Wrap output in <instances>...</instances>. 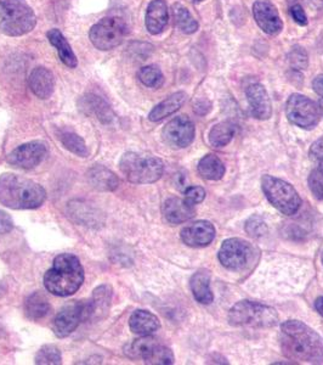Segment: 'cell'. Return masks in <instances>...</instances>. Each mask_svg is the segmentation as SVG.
Instances as JSON below:
<instances>
[{"mask_svg": "<svg viewBox=\"0 0 323 365\" xmlns=\"http://www.w3.org/2000/svg\"><path fill=\"white\" fill-rule=\"evenodd\" d=\"M139 79L141 83L149 88H159L164 82V77L159 67L154 66V65H149V66L142 67L139 71Z\"/></svg>", "mask_w": 323, "mask_h": 365, "instance_id": "obj_33", "label": "cell"}, {"mask_svg": "<svg viewBox=\"0 0 323 365\" xmlns=\"http://www.w3.org/2000/svg\"><path fill=\"white\" fill-rule=\"evenodd\" d=\"M14 229V220L8 213L0 210V234H8Z\"/></svg>", "mask_w": 323, "mask_h": 365, "instance_id": "obj_41", "label": "cell"}, {"mask_svg": "<svg viewBox=\"0 0 323 365\" xmlns=\"http://www.w3.org/2000/svg\"><path fill=\"white\" fill-rule=\"evenodd\" d=\"M163 139L170 148H187L195 139V125L187 116L175 117L163 129Z\"/></svg>", "mask_w": 323, "mask_h": 365, "instance_id": "obj_14", "label": "cell"}, {"mask_svg": "<svg viewBox=\"0 0 323 365\" xmlns=\"http://www.w3.org/2000/svg\"><path fill=\"white\" fill-rule=\"evenodd\" d=\"M58 139L63 143V145L67 150H70L72 154L80 156V158H87L88 149L83 139L72 132H63L58 135Z\"/></svg>", "mask_w": 323, "mask_h": 365, "instance_id": "obj_32", "label": "cell"}, {"mask_svg": "<svg viewBox=\"0 0 323 365\" xmlns=\"http://www.w3.org/2000/svg\"><path fill=\"white\" fill-rule=\"evenodd\" d=\"M321 259H322V264H323V252H322V258H321Z\"/></svg>", "mask_w": 323, "mask_h": 365, "instance_id": "obj_48", "label": "cell"}, {"mask_svg": "<svg viewBox=\"0 0 323 365\" xmlns=\"http://www.w3.org/2000/svg\"><path fill=\"white\" fill-rule=\"evenodd\" d=\"M48 155L46 145L42 141H31L18 146L8 156L9 165L20 170H33L39 166Z\"/></svg>", "mask_w": 323, "mask_h": 365, "instance_id": "obj_13", "label": "cell"}, {"mask_svg": "<svg viewBox=\"0 0 323 365\" xmlns=\"http://www.w3.org/2000/svg\"><path fill=\"white\" fill-rule=\"evenodd\" d=\"M290 15L295 19V21L300 26L307 25V16L302 5L295 4L290 6Z\"/></svg>", "mask_w": 323, "mask_h": 365, "instance_id": "obj_40", "label": "cell"}, {"mask_svg": "<svg viewBox=\"0 0 323 365\" xmlns=\"http://www.w3.org/2000/svg\"><path fill=\"white\" fill-rule=\"evenodd\" d=\"M186 93L184 91H178L166 100H163L162 103L154 106V110L149 113V120L152 122H159V120H164L166 117H169L170 115L176 113L179 108H181L185 101H186Z\"/></svg>", "mask_w": 323, "mask_h": 365, "instance_id": "obj_24", "label": "cell"}, {"mask_svg": "<svg viewBox=\"0 0 323 365\" xmlns=\"http://www.w3.org/2000/svg\"><path fill=\"white\" fill-rule=\"evenodd\" d=\"M28 83L31 91L39 99H48L54 93V75L46 67L34 68L29 76Z\"/></svg>", "mask_w": 323, "mask_h": 365, "instance_id": "obj_20", "label": "cell"}, {"mask_svg": "<svg viewBox=\"0 0 323 365\" xmlns=\"http://www.w3.org/2000/svg\"><path fill=\"white\" fill-rule=\"evenodd\" d=\"M224 163L216 155H206L198 163V173L208 180H219L225 175Z\"/></svg>", "mask_w": 323, "mask_h": 365, "instance_id": "obj_28", "label": "cell"}, {"mask_svg": "<svg viewBox=\"0 0 323 365\" xmlns=\"http://www.w3.org/2000/svg\"><path fill=\"white\" fill-rule=\"evenodd\" d=\"M282 352L290 359L310 364L323 363V339L307 324L288 320L281 325Z\"/></svg>", "mask_w": 323, "mask_h": 365, "instance_id": "obj_1", "label": "cell"}, {"mask_svg": "<svg viewBox=\"0 0 323 365\" xmlns=\"http://www.w3.org/2000/svg\"><path fill=\"white\" fill-rule=\"evenodd\" d=\"M83 320H87L85 302L72 301L67 303L55 318L54 327H53L54 334L60 339L67 337L78 328L79 324Z\"/></svg>", "mask_w": 323, "mask_h": 365, "instance_id": "obj_12", "label": "cell"}, {"mask_svg": "<svg viewBox=\"0 0 323 365\" xmlns=\"http://www.w3.org/2000/svg\"><path fill=\"white\" fill-rule=\"evenodd\" d=\"M312 88H314V91H315L319 96H322L323 98V75L317 76V77L314 79Z\"/></svg>", "mask_w": 323, "mask_h": 365, "instance_id": "obj_43", "label": "cell"}, {"mask_svg": "<svg viewBox=\"0 0 323 365\" xmlns=\"http://www.w3.org/2000/svg\"><path fill=\"white\" fill-rule=\"evenodd\" d=\"M173 16H174L175 25L184 34H195L196 31L198 29V22L196 21L189 11V9L185 8L183 4H180V3L174 4Z\"/></svg>", "mask_w": 323, "mask_h": 365, "instance_id": "obj_31", "label": "cell"}, {"mask_svg": "<svg viewBox=\"0 0 323 365\" xmlns=\"http://www.w3.org/2000/svg\"><path fill=\"white\" fill-rule=\"evenodd\" d=\"M319 113H321V116H323V98L319 101Z\"/></svg>", "mask_w": 323, "mask_h": 365, "instance_id": "obj_46", "label": "cell"}, {"mask_svg": "<svg viewBox=\"0 0 323 365\" xmlns=\"http://www.w3.org/2000/svg\"><path fill=\"white\" fill-rule=\"evenodd\" d=\"M25 312L31 320L42 319L49 314L50 303L41 292H34L26 301Z\"/></svg>", "mask_w": 323, "mask_h": 365, "instance_id": "obj_29", "label": "cell"}, {"mask_svg": "<svg viewBox=\"0 0 323 365\" xmlns=\"http://www.w3.org/2000/svg\"><path fill=\"white\" fill-rule=\"evenodd\" d=\"M37 17L26 0H0V29L3 34L18 37L36 27Z\"/></svg>", "mask_w": 323, "mask_h": 365, "instance_id": "obj_4", "label": "cell"}, {"mask_svg": "<svg viewBox=\"0 0 323 365\" xmlns=\"http://www.w3.org/2000/svg\"><path fill=\"white\" fill-rule=\"evenodd\" d=\"M61 361H63L61 352L54 344L43 346L36 357L37 364H61L63 363Z\"/></svg>", "mask_w": 323, "mask_h": 365, "instance_id": "obj_35", "label": "cell"}, {"mask_svg": "<svg viewBox=\"0 0 323 365\" xmlns=\"http://www.w3.org/2000/svg\"><path fill=\"white\" fill-rule=\"evenodd\" d=\"M204 197H206V191H204L203 187H187L186 191H185V200L189 204L194 205V206L201 204Z\"/></svg>", "mask_w": 323, "mask_h": 365, "instance_id": "obj_39", "label": "cell"}, {"mask_svg": "<svg viewBox=\"0 0 323 365\" xmlns=\"http://www.w3.org/2000/svg\"><path fill=\"white\" fill-rule=\"evenodd\" d=\"M191 290L197 299V302L202 304H211L214 299L211 290V274L206 270H201L191 278Z\"/></svg>", "mask_w": 323, "mask_h": 365, "instance_id": "obj_25", "label": "cell"}, {"mask_svg": "<svg viewBox=\"0 0 323 365\" xmlns=\"http://www.w3.org/2000/svg\"><path fill=\"white\" fill-rule=\"evenodd\" d=\"M312 4L317 6V8H323V0H311Z\"/></svg>", "mask_w": 323, "mask_h": 365, "instance_id": "obj_45", "label": "cell"}, {"mask_svg": "<svg viewBox=\"0 0 323 365\" xmlns=\"http://www.w3.org/2000/svg\"><path fill=\"white\" fill-rule=\"evenodd\" d=\"M253 15L258 26L265 34L276 36L283 29L277 8L270 0H257L253 5Z\"/></svg>", "mask_w": 323, "mask_h": 365, "instance_id": "obj_15", "label": "cell"}, {"mask_svg": "<svg viewBox=\"0 0 323 365\" xmlns=\"http://www.w3.org/2000/svg\"><path fill=\"white\" fill-rule=\"evenodd\" d=\"M88 180L94 189L100 191H115L120 180L112 170L105 168L104 166H94L88 172Z\"/></svg>", "mask_w": 323, "mask_h": 365, "instance_id": "obj_23", "label": "cell"}, {"mask_svg": "<svg viewBox=\"0 0 323 365\" xmlns=\"http://www.w3.org/2000/svg\"><path fill=\"white\" fill-rule=\"evenodd\" d=\"M288 63H290V67L295 70H305L309 65V55H307V50L300 46H293L288 54Z\"/></svg>", "mask_w": 323, "mask_h": 365, "instance_id": "obj_36", "label": "cell"}, {"mask_svg": "<svg viewBox=\"0 0 323 365\" xmlns=\"http://www.w3.org/2000/svg\"><path fill=\"white\" fill-rule=\"evenodd\" d=\"M261 187L270 204L286 216L295 215L302 206L298 191L290 182L275 178L272 175H264L261 178Z\"/></svg>", "mask_w": 323, "mask_h": 365, "instance_id": "obj_7", "label": "cell"}, {"mask_svg": "<svg viewBox=\"0 0 323 365\" xmlns=\"http://www.w3.org/2000/svg\"><path fill=\"white\" fill-rule=\"evenodd\" d=\"M253 246L242 239H228L220 247L219 261L230 270L245 269L253 258Z\"/></svg>", "mask_w": 323, "mask_h": 365, "instance_id": "obj_11", "label": "cell"}, {"mask_svg": "<svg viewBox=\"0 0 323 365\" xmlns=\"http://www.w3.org/2000/svg\"><path fill=\"white\" fill-rule=\"evenodd\" d=\"M286 115L292 125L307 130L315 128L321 118L319 106L302 94L290 96L287 101Z\"/></svg>", "mask_w": 323, "mask_h": 365, "instance_id": "obj_9", "label": "cell"}, {"mask_svg": "<svg viewBox=\"0 0 323 365\" xmlns=\"http://www.w3.org/2000/svg\"><path fill=\"white\" fill-rule=\"evenodd\" d=\"M315 308L316 311L319 312V314L323 317V297H319L316 299Z\"/></svg>", "mask_w": 323, "mask_h": 365, "instance_id": "obj_44", "label": "cell"}, {"mask_svg": "<svg viewBox=\"0 0 323 365\" xmlns=\"http://www.w3.org/2000/svg\"><path fill=\"white\" fill-rule=\"evenodd\" d=\"M195 1H203V0H195Z\"/></svg>", "mask_w": 323, "mask_h": 365, "instance_id": "obj_47", "label": "cell"}, {"mask_svg": "<svg viewBox=\"0 0 323 365\" xmlns=\"http://www.w3.org/2000/svg\"><path fill=\"white\" fill-rule=\"evenodd\" d=\"M48 39L56 48L58 56L66 66L70 67V68L77 67V65H78L77 56H75L73 50L67 42L66 38L63 37V34L58 29H50L48 32Z\"/></svg>", "mask_w": 323, "mask_h": 365, "instance_id": "obj_26", "label": "cell"}, {"mask_svg": "<svg viewBox=\"0 0 323 365\" xmlns=\"http://www.w3.org/2000/svg\"><path fill=\"white\" fill-rule=\"evenodd\" d=\"M70 216L80 223H83L84 225H96V223H99L95 210L92 211L87 204L75 202V205L70 204Z\"/></svg>", "mask_w": 323, "mask_h": 365, "instance_id": "obj_34", "label": "cell"}, {"mask_svg": "<svg viewBox=\"0 0 323 365\" xmlns=\"http://www.w3.org/2000/svg\"><path fill=\"white\" fill-rule=\"evenodd\" d=\"M120 168L129 182L134 184H151L161 179L164 165L157 158L127 153L120 158Z\"/></svg>", "mask_w": 323, "mask_h": 365, "instance_id": "obj_6", "label": "cell"}, {"mask_svg": "<svg viewBox=\"0 0 323 365\" xmlns=\"http://www.w3.org/2000/svg\"><path fill=\"white\" fill-rule=\"evenodd\" d=\"M83 282V267L78 258L70 253H63L55 258L54 264L44 275L46 290L60 297L73 295Z\"/></svg>", "mask_w": 323, "mask_h": 365, "instance_id": "obj_3", "label": "cell"}, {"mask_svg": "<svg viewBox=\"0 0 323 365\" xmlns=\"http://www.w3.org/2000/svg\"><path fill=\"white\" fill-rule=\"evenodd\" d=\"M128 34V26L120 17H105L90 29V41L99 50H111L120 46Z\"/></svg>", "mask_w": 323, "mask_h": 365, "instance_id": "obj_8", "label": "cell"}, {"mask_svg": "<svg viewBox=\"0 0 323 365\" xmlns=\"http://www.w3.org/2000/svg\"><path fill=\"white\" fill-rule=\"evenodd\" d=\"M163 215L171 225H180L195 217V206L185 199L170 197L163 204Z\"/></svg>", "mask_w": 323, "mask_h": 365, "instance_id": "obj_19", "label": "cell"}, {"mask_svg": "<svg viewBox=\"0 0 323 365\" xmlns=\"http://www.w3.org/2000/svg\"><path fill=\"white\" fill-rule=\"evenodd\" d=\"M245 232H248L250 237H261L268 232L266 223L261 217L252 216L245 223Z\"/></svg>", "mask_w": 323, "mask_h": 365, "instance_id": "obj_38", "label": "cell"}, {"mask_svg": "<svg viewBox=\"0 0 323 365\" xmlns=\"http://www.w3.org/2000/svg\"><path fill=\"white\" fill-rule=\"evenodd\" d=\"M46 192L33 180L13 173L0 177V202L13 210H34L46 201Z\"/></svg>", "mask_w": 323, "mask_h": 365, "instance_id": "obj_2", "label": "cell"}, {"mask_svg": "<svg viewBox=\"0 0 323 365\" xmlns=\"http://www.w3.org/2000/svg\"><path fill=\"white\" fill-rule=\"evenodd\" d=\"M216 237V228L207 220H198L181 230V240L190 247H204Z\"/></svg>", "mask_w": 323, "mask_h": 365, "instance_id": "obj_16", "label": "cell"}, {"mask_svg": "<svg viewBox=\"0 0 323 365\" xmlns=\"http://www.w3.org/2000/svg\"><path fill=\"white\" fill-rule=\"evenodd\" d=\"M245 94H247V100H248L252 115L257 120H269L272 113V108H271L269 94L264 86L259 83L250 84L247 88Z\"/></svg>", "mask_w": 323, "mask_h": 365, "instance_id": "obj_17", "label": "cell"}, {"mask_svg": "<svg viewBox=\"0 0 323 365\" xmlns=\"http://www.w3.org/2000/svg\"><path fill=\"white\" fill-rule=\"evenodd\" d=\"M127 352L130 357L141 358L146 364L166 365L174 363V354L170 349L149 336H142V339L135 340Z\"/></svg>", "mask_w": 323, "mask_h": 365, "instance_id": "obj_10", "label": "cell"}, {"mask_svg": "<svg viewBox=\"0 0 323 365\" xmlns=\"http://www.w3.org/2000/svg\"><path fill=\"white\" fill-rule=\"evenodd\" d=\"M82 108L95 115L97 120H101L105 125L111 123L115 118V113L112 108H110V105L102 98L94 94H88L87 96H84Z\"/></svg>", "mask_w": 323, "mask_h": 365, "instance_id": "obj_27", "label": "cell"}, {"mask_svg": "<svg viewBox=\"0 0 323 365\" xmlns=\"http://www.w3.org/2000/svg\"><path fill=\"white\" fill-rule=\"evenodd\" d=\"M310 156L315 160H323V137L319 138V140H316L310 148Z\"/></svg>", "mask_w": 323, "mask_h": 365, "instance_id": "obj_42", "label": "cell"}, {"mask_svg": "<svg viewBox=\"0 0 323 365\" xmlns=\"http://www.w3.org/2000/svg\"><path fill=\"white\" fill-rule=\"evenodd\" d=\"M112 290L108 285H101L94 291L92 299L85 302L87 307V320L102 319L107 316L108 309L111 307Z\"/></svg>", "mask_w": 323, "mask_h": 365, "instance_id": "obj_18", "label": "cell"}, {"mask_svg": "<svg viewBox=\"0 0 323 365\" xmlns=\"http://www.w3.org/2000/svg\"><path fill=\"white\" fill-rule=\"evenodd\" d=\"M228 322L233 327L272 328L278 324V314L274 308L265 304L240 301L228 312Z\"/></svg>", "mask_w": 323, "mask_h": 365, "instance_id": "obj_5", "label": "cell"}, {"mask_svg": "<svg viewBox=\"0 0 323 365\" xmlns=\"http://www.w3.org/2000/svg\"><path fill=\"white\" fill-rule=\"evenodd\" d=\"M309 187L316 199L323 200V160L309 177Z\"/></svg>", "mask_w": 323, "mask_h": 365, "instance_id": "obj_37", "label": "cell"}, {"mask_svg": "<svg viewBox=\"0 0 323 365\" xmlns=\"http://www.w3.org/2000/svg\"><path fill=\"white\" fill-rule=\"evenodd\" d=\"M169 20L168 6L164 0H152L146 11V29L151 34H159Z\"/></svg>", "mask_w": 323, "mask_h": 365, "instance_id": "obj_21", "label": "cell"}, {"mask_svg": "<svg viewBox=\"0 0 323 365\" xmlns=\"http://www.w3.org/2000/svg\"><path fill=\"white\" fill-rule=\"evenodd\" d=\"M129 327H130V330L137 335L149 336L161 328V323L154 313L144 311V309H137L130 317Z\"/></svg>", "mask_w": 323, "mask_h": 365, "instance_id": "obj_22", "label": "cell"}, {"mask_svg": "<svg viewBox=\"0 0 323 365\" xmlns=\"http://www.w3.org/2000/svg\"><path fill=\"white\" fill-rule=\"evenodd\" d=\"M236 133V127L231 122L225 120L220 122L218 125H214L211 128L209 133V141L213 146L216 148H223L228 145V143L232 140V138L235 137Z\"/></svg>", "mask_w": 323, "mask_h": 365, "instance_id": "obj_30", "label": "cell"}]
</instances>
